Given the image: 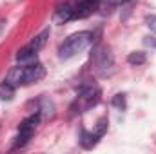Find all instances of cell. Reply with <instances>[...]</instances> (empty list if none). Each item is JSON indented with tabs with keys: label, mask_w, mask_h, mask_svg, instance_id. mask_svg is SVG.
I'll use <instances>...</instances> for the list:
<instances>
[{
	"label": "cell",
	"mask_w": 156,
	"mask_h": 154,
	"mask_svg": "<svg viewBox=\"0 0 156 154\" xmlns=\"http://www.w3.org/2000/svg\"><path fill=\"white\" fill-rule=\"evenodd\" d=\"M44 75H45V67L42 64H38V62H33V64L22 65V67L11 69L5 80L11 82L15 87H18V85H31V83L42 80Z\"/></svg>",
	"instance_id": "1"
},
{
	"label": "cell",
	"mask_w": 156,
	"mask_h": 154,
	"mask_svg": "<svg viewBox=\"0 0 156 154\" xmlns=\"http://www.w3.org/2000/svg\"><path fill=\"white\" fill-rule=\"evenodd\" d=\"M91 62H93V67H94V73L98 76H109L115 69V56L111 53V49L104 44H98L94 45L93 53H91Z\"/></svg>",
	"instance_id": "2"
},
{
	"label": "cell",
	"mask_w": 156,
	"mask_h": 154,
	"mask_svg": "<svg viewBox=\"0 0 156 154\" xmlns=\"http://www.w3.org/2000/svg\"><path fill=\"white\" fill-rule=\"evenodd\" d=\"M91 42H93V33L91 31L75 33V35H71L69 38L58 47V54H60L62 60H69V58L76 56L80 51H83Z\"/></svg>",
	"instance_id": "3"
},
{
	"label": "cell",
	"mask_w": 156,
	"mask_h": 154,
	"mask_svg": "<svg viewBox=\"0 0 156 154\" xmlns=\"http://www.w3.org/2000/svg\"><path fill=\"white\" fill-rule=\"evenodd\" d=\"M100 89L98 85L94 83H87V85H82L80 91H78V96H76V102L73 103V111L75 113H85L87 109L94 107L98 102H100Z\"/></svg>",
	"instance_id": "4"
},
{
	"label": "cell",
	"mask_w": 156,
	"mask_h": 154,
	"mask_svg": "<svg viewBox=\"0 0 156 154\" xmlns=\"http://www.w3.org/2000/svg\"><path fill=\"white\" fill-rule=\"evenodd\" d=\"M69 4L73 7V20H76L93 15L98 9L100 0H69Z\"/></svg>",
	"instance_id": "5"
},
{
	"label": "cell",
	"mask_w": 156,
	"mask_h": 154,
	"mask_svg": "<svg viewBox=\"0 0 156 154\" xmlns=\"http://www.w3.org/2000/svg\"><path fill=\"white\" fill-rule=\"evenodd\" d=\"M53 20H55V24H66V22L73 20V7H71L69 0L64 2V4H60V5L55 9Z\"/></svg>",
	"instance_id": "6"
},
{
	"label": "cell",
	"mask_w": 156,
	"mask_h": 154,
	"mask_svg": "<svg viewBox=\"0 0 156 154\" xmlns=\"http://www.w3.org/2000/svg\"><path fill=\"white\" fill-rule=\"evenodd\" d=\"M35 131H27V129H18V134L15 136V142H13V149H20V147H26L29 143V140L33 138Z\"/></svg>",
	"instance_id": "7"
},
{
	"label": "cell",
	"mask_w": 156,
	"mask_h": 154,
	"mask_svg": "<svg viewBox=\"0 0 156 154\" xmlns=\"http://www.w3.org/2000/svg\"><path fill=\"white\" fill-rule=\"evenodd\" d=\"M100 136L96 132H87V131H82V136H80V145L83 149H93L96 143H98Z\"/></svg>",
	"instance_id": "8"
},
{
	"label": "cell",
	"mask_w": 156,
	"mask_h": 154,
	"mask_svg": "<svg viewBox=\"0 0 156 154\" xmlns=\"http://www.w3.org/2000/svg\"><path fill=\"white\" fill-rule=\"evenodd\" d=\"M40 120H42V114H40L38 111H37L35 114H31V116H27L26 120H22V121H20V125H18V129L35 131V129H37V125L40 123Z\"/></svg>",
	"instance_id": "9"
},
{
	"label": "cell",
	"mask_w": 156,
	"mask_h": 154,
	"mask_svg": "<svg viewBox=\"0 0 156 154\" xmlns=\"http://www.w3.org/2000/svg\"><path fill=\"white\" fill-rule=\"evenodd\" d=\"M47 37H49V29H44V31H42V33H38L35 38H33L31 42H29V44H27V45H29L33 51H37V53H38L40 49L45 45V42H47Z\"/></svg>",
	"instance_id": "10"
},
{
	"label": "cell",
	"mask_w": 156,
	"mask_h": 154,
	"mask_svg": "<svg viewBox=\"0 0 156 154\" xmlns=\"http://www.w3.org/2000/svg\"><path fill=\"white\" fill-rule=\"evenodd\" d=\"M13 96H15V85L11 82L4 80L0 83V98L2 100H13Z\"/></svg>",
	"instance_id": "11"
},
{
	"label": "cell",
	"mask_w": 156,
	"mask_h": 154,
	"mask_svg": "<svg viewBox=\"0 0 156 154\" xmlns=\"http://www.w3.org/2000/svg\"><path fill=\"white\" fill-rule=\"evenodd\" d=\"M37 58V51H33L29 45L22 47L18 53H16V60L18 62H29V60H35Z\"/></svg>",
	"instance_id": "12"
},
{
	"label": "cell",
	"mask_w": 156,
	"mask_h": 154,
	"mask_svg": "<svg viewBox=\"0 0 156 154\" xmlns=\"http://www.w3.org/2000/svg\"><path fill=\"white\" fill-rule=\"evenodd\" d=\"M127 62L131 64V65H144L145 62H147V56H145V53L144 51H134V53H131L129 56H127Z\"/></svg>",
	"instance_id": "13"
},
{
	"label": "cell",
	"mask_w": 156,
	"mask_h": 154,
	"mask_svg": "<svg viewBox=\"0 0 156 154\" xmlns=\"http://www.w3.org/2000/svg\"><path fill=\"white\" fill-rule=\"evenodd\" d=\"M107 125H109V121H107L105 118H102V120L96 123V129H94V132H96L100 138H104V134L107 132Z\"/></svg>",
	"instance_id": "14"
},
{
	"label": "cell",
	"mask_w": 156,
	"mask_h": 154,
	"mask_svg": "<svg viewBox=\"0 0 156 154\" xmlns=\"http://www.w3.org/2000/svg\"><path fill=\"white\" fill-rule=\"evenodd\" d=\"M116 109H120V111H123L125 107H127V102H125V94H116L115 98H113V102H111Z\"/></svg>",
	"instance_id": "15"
},
{
	"label": "cell",
	"mask_w": 156,
	"mask_h": 154,
	"mask_svg": "<svg viewBox=\"0 0 156 154\" xmlns=\"http://www.w3.org/2000/svg\"><path fill=\"white\" fill-rule=\"evenodd\" d=\"M145 24H147V27L153 33H156V15H147L145 16Z\"/></svg>",
	"instance_id": "16"
}]
</instances>
